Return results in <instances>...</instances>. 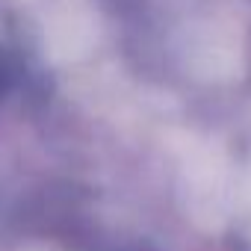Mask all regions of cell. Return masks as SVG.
Here are the masks:
<instances>
[{
  "label": "cell",
  "instance_id": "6da1fadb",
  "mask_svg": "<svg viewBox=\"0 0 251 251\" xmlns=\"http://www.w3.org/2000/svg\"><path fill=\"white\" fill-rule=\"evenodd\" d=\"M9 62H6V56L3 53H0V95H3L6 89H9Z\"/></svg>",
  "mask_w": 251,
  "mask_h": 251
}]
</instances>
